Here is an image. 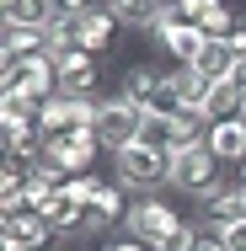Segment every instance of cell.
<instances>
[{
	"label": "cell",
	"instance_id": "obj_1",
	"mask_svg": "<svg viewBox=\"0 0 246 251\" xmlns=\"http://www.w3.org/2000/svg\"><path fill=\"white\" fill-rule=\"evenodd\" d=\"M112 182H123L129 193H161L171 187V150H155V145H129V150L112 155Z\"/></svg>",
	"mask_w": 246,
	"mask_h": 251
},
{
	"label": "cell",
	"instance_id": "obj_2",
	"mask_svg": "<svg viewBox=\"0 0 246 251\" xmlns=\"http://www.w3.org/2000/svg\"><path fill=\"white\" fill-rule=\"evenodd\" d=\"M230 176H225V166L209 155V145H193V150H171V193H182V198H214L219 187H225Z\"/></svg>",
	"mask_w": 246,
	"mask_h": 251
},
{
	"label": "cell",
	"instance_id": "obj_3",
	"mask_svg": "<svg viewBox=\"0 0 246 251\" xmlns=\"http://www.w3.org/2000/svg\"><path fill=\"white\" fill-rule=\"evenodd\" d=\"M139 134H145V107L139 101H129V97H102L97 107V139H102V150L107 155H118V150H129V145H139Z\"/></svg>",
	"mask_w": 246,
	"mask_h": 251
},
{
	"label": "cell",
	"instance_id": "obj_4",
	"mask_svg": "<svg viewBox=\"0 0 246 251\" xmlns=\"http://www.w3.org/2000/svg\"><path fill=\"white\" fill-rule=\"evenodd\" d=\"M188 219L171 208V203L161 198V193H145V198H134V208H129V219H123V235H134V241H145L150 251L161 246L171 230H182Z\"/></svg>",
	"mask_w": 246,
	"mask_h": 251
},
{
	"label": "cell",
	"instance_id": "obj_5",
	"mask_svg": "<svg viewBox=\"0 0 246 251\" xmlns=\"http://www.w3.org/2000/svg\"><path fill=\"white\" fill-rule=\"evenodd\" d=\"M54 70H59V91L64 97H102V80H107V59L86 49H59L54 53Z\"/></svg>",
	"mask_w": 246,
	"mask_h": 251
},
{
	"label": "cell",
	"instance_id": "obj_6",
	"mask_svg": "<svg viewBox=\"0 0 246 251\" xmlns=\"http://www.w3.org/2000/svg\"><path fill=\"white\" fill-rule=\"evenodd\" d=\"M97 155H102L97 128H70V134L43 139V160H54L64 176H75V171H97Z\"/></svg>",
	"mask_w": 246,
	"mask_h": 251
},
{
	"label": "cell",
	"instance_id": "obj_7",
	"mask_svg": "<svg viewBox=\"0 0 246 251\" xmlns=\"http://www.w3.org/2000/svg\"><path fill=\"white\" fill-rule=\"evenodd\" d=\"M129 208H134V193L123 187V182H102V193L86 203V235H118L123 230V219H129Z\"/></svg>",
	"mask_w": 246,
	"mask_h": 251
},
{
	"label": "cell",
	"instance_id": "obj_8",
	"mask_svg": "<svg viewBox=\"0 0 246 251\" xmlns=\"http://www.w3.org/2000/svg\"><path fill=\"white\" fill-rule=\"evenodd\" d=\"M161 86H166V59H129L118 70V97L139 101V107H150V97Z\"/></svg>",
	"mask_w": 246,
	"mask_h": 251
},
{
	"label": "cell",
	"instance_id": "obj_9",
	"mask_svg": "<svg viewBox=\"0 0 246 251\" xmlns=\"http://www.w3.org/2000/svg\"><path fill=\"white\" fill-rule=\"evenodd\" d=\"M118 32H123L118 11H112V5H97V11H86V16H81V43H75V49L107 59V53L118 49Z\"/></svg>",
	"mask_w": 246,
	"mask_h": 251
},
{
	"label": "cell",
	"instance_id": "obj_10",
	"mask_svg": "<svg viewBox=\"0 0 246 251\" xmlns=\"http://www.w3.org/2000/svg\"><path fill=\"white\" fill-rule=\"evenodd\" d=\"M198 219H209V225H219V230H230V225H241L246 219V187L230 176L214 198H203L198 203Z\"/></svg>",
	"mask_w": 246,
	"mask_h": 251
},
{
	"label": "cell",
	"instance_id": "obj_11",
	"mask_svg": "<svg viewBox=\"0 0 246 251\" xmlns=\"http://www.w3.org/2000/svg\"><path fill=\"white\" fill-rule=\"evenodd\" d=\"M209 155L219 160V166H241L246 160V123L236 118V123H209Z\"/></svg>",
	"mask_w": 246,
	"mask_h": 251
},
{
	"label": "cell",
	"instance_id": "obj_12",
	"mask_svg": "<svg viewBox=\"0 0 246 251\" xmlns=\"http://www.w3.org/2000/svg\"><path fill=\"white\" fill-rule=\"evenodd\" d=\"M38 53H54L49 27H5L0 32V59H38Z\"/></svg>",
	"mask_w": 246,
	"mask_h": 251
},
{
	"label": "cell",
	"instance_id": "obj_13",
	"mask_svg": "<svg viewBox=\"0 0 246 251\" xmlns=\"http://www.w3.org/2000/svg\"><path fill=\"white\" fill-rule=\"evenodd\" d=\"M193 70L203 75V80H214V86H219V80H236V75H241V59L230 53V43H225V38H209Z\"/></svg>",
	"mask_w": 246,
	"mask_h": 251
},
{
	"label": "cell",
	"instance_id": "obj_14",
	"mask_svg": "<svg viewBox=\"0 0 246 251\" xmlns=\"http://www.w3.org/2000/svg\"><path fill=\"white\" fill-rule=\"evenodd\" d=\"M241 107H246V86H241V80H219V86L209 91V101H203L209 123H236Z\"/></svg>",
	"mask_w": 246,
	"mask_h": 251
},
{
	"label": "cell",
	"instance_id": "obj_15",
	"mask_svg": "<svg viewBox=\"0 0 246 251\" xmlns=\"http://www.w3.org/2000/svg\"><path fill=\"white\" fill-rule=\"evenodd\" d=\"M54 16V0H0V22L5 27H49Z\"/></svg>",
	"mask_w": 246,
	"mask_h": 251
},
{
	"label": "cell",
	"instance_id": "obj_16",
	"mask_svg": "<svg viewBox=\"0 0 246 251\" xmlns=\"http://www.w3.org/2000/svg\"><path fill=\"white\" fill-rule=\"evenodd\" d=\"M166 80H171V91H177V101H182V112H188V107H203L209 91H214V80H203L193 64H171Z\"/></svg>",
	"mask_w": 246,
	"mask_h": 251
},
{
	"label": "cell",
	"instance_id": "obj_17",
	"mask_svg": "<svg viewBox=\"0 0 246 251\" xmlns=\"http://www.w3.org/2000/svg\"><path fill=\"white\" fill-rule=\"evenodd\" d=\"M32 123L43 128V139L70 134V128H75V97H64V91H59V97H49L43 107H38V118H32Z\"/></svg>",
	"mask_w": 246,
	"mask_h": 251
},
{
	"label": "cell",
	"instance_id": "obj_18",
	"mask_svg": "<svg viewBox=\"0 0 246 251\" xmlns=\"http://www.w3.org/2000/svg\"><path fill=\"white\" fill-rule=\"evenodd\" d=\"M107 5L118 11L123 27H139V32H150V22L161 16V0H107Z\"/></svg>",
	"mask_w": 246,
	"mask_h": 251
},
{
	"label": "cell",
	"instance_id": "obj_19",
	"mask_svg": "<svg viewBox=\"0 0 246 251\" xmlns=\"http://www.w3.org/2000/svg\"><path fill=\"white\" fill-rule=\"evenodd\" d=\"M102 182H107L102 171H75V176H64V187H59V193H64V198H75L81 208H86V203L102 193Z\"/></svg>",
	"mask_w": 246,
	"mask_h": 251
},
{
	"label": "cell",
	"instance_id": "obj_20",
	"mask_svg": "<svg viewBox=\"0 0 246 251\" xmlns=\"http://www.w3.org/2000/svg\"><path fill=\"white\" fill-rule=\"evenodd\" d=\"M230 0H182V22H193V27H209L219 11H225Z\"/></svg>",
	"mask_w": 246,
	"mask_h": 251
},
{
	"label": "cell",
	"instance_id": "obj_21",
	"mask_svg": "<svg viewBox=\"0 0 246 251\" xmlns=\"http://www.w3.org/2000/svg\"><path fill=\"white\" fill-rule=\"evenodd\" d=\"M155 251H198V225L188 219L182 230H171V235H166V241H161Z\"/></svg>",
	"mask_w": 246,
	"mask_h": 251
},
{
	"label": "cell",
	"instance_id": "obj_22",
	"mask_svg": "<svg viewBox=\"0 0 246 251\" xmlns=\"http://www.w3.org/2000/svg\"><path fill=\"white\" fill-rule=\"evenodd\" d=\"M139 139H145V145H155V150H171V123L145 112V134H139Z\"/></svg>",
	"mask_w": 246,
	"mask_h": 251
},
{
	"label": "cell",
	"instance_id": "obj_23",
	"mask_svg": "<svg viewBox=\"0 0 246 251\" xmlns=\"http://www.w3.org/2000/svg\"><path fill=\"white\" fill-rule=\"evenodd\" d=\"M193 225H198V251H230L219 225H209V219H193Z\"/></svg>",
	"mask_w": 246,
	"mask_h": 251
},
{
	"label": "cell",
	"instance_id": "obj_24",
	"mask_svg": "<svg viewBox=\"0 0 246 251\" xmlns=\"http://www.w3.org/2000/svg\"><path fill=\"white\" fill-rule=\"evenodd\" d=\"M97 251H150L145 241H134V235H123V230H118V235H107V241H102Z\"/></svg>",
	"mask_w": 246,
	"mask_h": 251
},
{
	"label": "cell",
	"instance_id": "obj_25",
	"mask_svg": "<svg viewBox=\"0 0 246 251\" xmlns=\"http://www.w3.org/2000/svg\"><path fill=\"white\" fill-rule=\"evenodd\" d=\"M97 5H107V0H54L59 16H86V11H97Z\"/></svg>",
	"mask_w": 246,
	"mask_h": 251
},
{
	"label": "cell",
	"instance_id": "obj_26",
	"mask_svg": "<svg viewBox=\"0 0 246 251\" xmlns=\"http://www.w3.org/2000/svg\"><path fill=\"white\" fill-rule=\"evenodd\" d=\"M225 43H230V53H236V59L246 64V11L236 16V27H230V38H225Z\"/></svg>",
	"mask_w": 246,
	"mask_h": 251
},
{
	"label": "cell",
	"instance_id": "obj_27",
	"mask_svg": "<svg viewBox=\"0 0 246 251\" xmlns=\"http://www.w3.org/2000/svg\"><path fill=\"white\" fill-rule=\"evenodd\" d=\"M225 241H230V251H246V219H241V225H230V230H225Z\"/></svg>",
	"mask_w": 246,
	"mask_h": 251
},
{
	"label": "cell",
	"instance_id": "obj_28",
	"mask_svg": "<svg viewBox=\"0 0 246 251\" xmlns=\"http://www.w3.org/2000/svg\"><path fill=\"white\" fill-rule=\"evenodd\" d=\"M236 182H241V187H246V160H241V166H236Z\"/></svg>",
	"mask_w": 246,
	"mask_h": 251
}]
</instances>
